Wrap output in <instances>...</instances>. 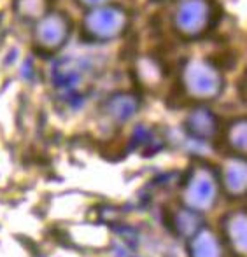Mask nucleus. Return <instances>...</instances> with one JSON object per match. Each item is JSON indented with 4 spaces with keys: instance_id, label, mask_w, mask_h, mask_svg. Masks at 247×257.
<instances>
[{
    "instance_id": "obj_1",
    "label": "nucleus",
    "mask_w": 247,
    "mask_h": 257,
    "mask_svg": "<svg viewBox=\"0 0 247 257\" xmlns=\"http://www.w3.org/2000/svg\"><path fill=\"white\" fill-rule=\"evenodd\" d=\"M216 198V182H214L210 173H197L191 184V194H190V203L198 208H207L214 203Z\"/></svg>"
},
{
    "instance_id": "obj_4",
    "label": "nucleus",
    "mask_w": 247,
    "mask_h": 257,
    "mask_svg": "<svg viewBox=\"0 0 247 257\" xmlns=\"http://www.w3.org/2000/svg\"><path fill=\"white\" fill-rule=\"evenodd\" d=\"M195 257H221V247L219 241L216 240L212 233H202L197 238L195 243Z\"/></svg>"
},
{
    "instance_id": "obj_3",
    "label": "nucleus",
    "mask_w": 247,
    "mask_h": 257,
    "mask_svg": "<svg viewBox=\"0 0 247 257\" xmlns=\"http://www.w3.org/2000/svg\"><path fill=\"white\" fill-rule=\"evenodd\" d=\"M224 186L231 194H244L247 191V166L244 163H233L224 172Z\"/></svg>"
},
{
    "instance_id": "obj_2",
    "label": "nucleus",
    "mask_w": 247,
    "mask_h": 257,
    "mask_svg": "<svg viewBox=\"0 0 247 257\" xmlns=\"http://www.w3.org/2000/svg\"><path fill=\"white\" fill-rule=\"evenodd\" d=\"M226 233L235 250L247 254V217L244 213H235L226 220Z\"/></svg>"
},
{
    "instance_id": "obj_5",
    "label": "nucleus",
    "mask_w": 247,
    "mask_h": 257,
    "mask_svg": "<svg viewBox=\"0 0 247 257\" xmlns=\"http://www.w3.org/2000/svg\"><path fill=\"white\" fill-rule=\"evenodd\" d=\"M233 137H231V146L235 151L247 154V121L235 122V128L231 130Z\"/></svg>"
}]
</instances>
